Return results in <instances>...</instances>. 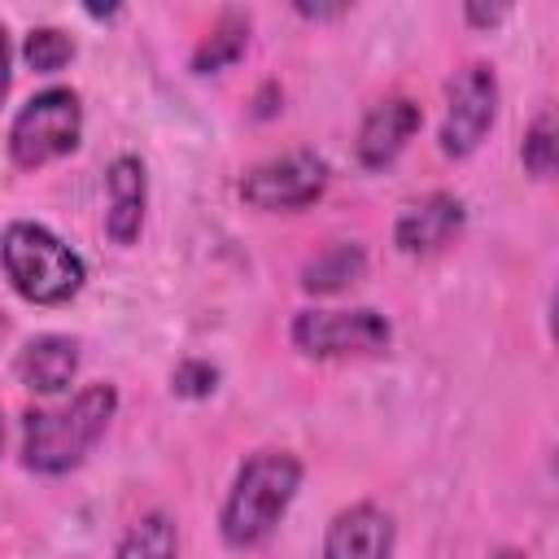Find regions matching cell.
<instances>
[{
    "label": "cell",
    "mask_w": 559,
    "mask_h": 559,
    "mask_svg": "<svg viewBox=\"0 0 559 559\" xmlns=\"http://www.w3.org/2000/svg\"><path fill=\"white\" fill-rule=\"evenodd\" d=\"M463 223H467V210L454 192H428L397 214L393 245L406 258H428V253H441L463 231Z\"/></svg>",
    "instance_id": "cell-9"
},
{
    "label": "cell",
    "mask_w": 559,
    "mask_h": 559,
    "mask_svg": "<svg viewBox=\"0 0 559 559\" xmlns=\"http://www.w3.org/2000/svg\"><path fill=\"white\" fill-rule=\"evenodd\" d=\"M293 13H297V17H306V22H336V17H345V13H349V4H306V0H297V4H293Z\"/></svg>",
    "instance_id": "cell-21"
},
{
    "label": "cell",
    "mask_w": 559,
    "mask_h": 559,
    "mask_svg": "<svg viewBox=\"0 0 559 559\" xmlns=\"http://www.w3.org/2000/svg\"><path fill=\"white\" fill-rule=\"evenodd\" d=\"M74 39H70V31H61V26H35L31 35H26V44H22V61L35 70V74H57L61 66H70L74 61Z\"/></svg>",
    "instance_id": "cell-16"
},
{
    "label": "cell",
    "mask_w": 559,
    "mask_h": 559,
    "mask_svg": "<svg viewBox=\"0 0 559 559\" xmlns=\"http://www.w3.org/2000/svg\"><path fill=\"white\" fill-rule=\"evenodd\" d=\"M520 162L533 179H550L555 175V162H559V135H555V114L542 109L528 131H524V144H520Z\"/></svg>",
    "instance_id": "cell-17"
},
{
    "label": "cell",
    "mask_w": 559,
    "mask_h": 559,
    "mask_svg": "<svg viewBox=\"0 0 559 559\" xmlns=\"http://www.w3.org/2000/svg\"><path fill=\"white\" fill-rule=\"evenodd\" d=\"M218 389V367L205 362V358H183L175 371H170V393L175 397H188V402H201Z\"/></svg>",
    "instance_id": "cell-18"
},
{
    "label": "cell",
    "mask_w": 559,
    "mask_h": 559,
    "mask_svg": "<svg viewBox=\"0 0 559 559\" xmlns=\"http://www.w3.org/2000/svg\"><path fill=\"white\" fill-rule=\"evenodd\" d=\"M284 109V87L280 83H262L253 96V118H275Z\"/></svg>",
    "instance_id": "cell-20"
},
{
    "label": "cell",
    "mask_w": 559,
    "mask_h": 559,
    "mask_svg": "<svg viewBox=\"0 0 559 559\" xmlns=\"http://www.w3.org/2000/svg\"><path fill=\"white\" fill-rule=\"evenodd\" d=\"M498 122V74L485 61H467L445 83V118L437 131V144L445 157L463 162L480 148V140Z\"/></svg>",
    "instance_id": "cell-7"
},
{
    "label": "cell",
    "mask_w": 559,
    "mask_h": 559,
    "mask_svg": "<svg viewBox=\"0 0 559 559\" xmlns=\"http://www.w3.org/2000/svg\"><path fill=\"white\" fill-rule=\"evenodd\" d=\"M105 192H109V210H105V236L114 245H135L140 227H144V205H148V175L144 162L135 153H118L105 170Z\"/></svg>",
    "instance_id": "cell-11"
},
{
    "label": "cell",
    "mask_w": 559,
    "mask_h": 559,
    "mask_svg": "<svg viewBox=\"0 0 559 559\" xmlns=\"http://www.w3.org/2000/svg\"><path fill=\"white\" fill-rule=\"evenodd\" d=\"M328 162L314 148H293L280 157H266L240 175V201L258 214H297L310 210L328 192Z\"/></svg>",
    "instance_id": "cell-5"
},
{
    "label": "cell",
    "mask_w": 559,
    "mask_h": 559,
    "mask_svg": "<svg viewBox=\"0 0 559 559\" xmlns=\"http://www.w3.org/2000/svg\"><path fill=\"white\" fill-rule=\"evenodd\" d=\"M4 332H9V319H4V314H0V341H4Z\"/></svg>",
    "instance_id": "cell-24"
},
{
    "label": "cell",
    "mask_w": 559,
    "mask_h": 559,
    "mask_svg": "<svg viewBox=\"0 0 559 559\" xmlns=\"http://www.w3.org/2000/svg\"><path fill=\"white\" fill-rule=\"evenodd\" d=\"M114 559H179V524L170 511H144L127 524Z\"/></svg>",
    "instance_id": "cell-15"
},
{
    "label": "cell",
    "mask_w": 559,
    "mask_h": 559,
    "mask_svg": "<svg viewBox=\"0 0 559 559\" xmlns=\"http://www.w3.org/2000/svg\"><path fill=\"white\" fill-rule=\"evenodd\" d=\"M362 280H367V249L358 240H341V245L323 249L319 258H310L301 266V288L314 293V297L345 293V288H354Z\"/></svg>",
    "instance_id": "cell-13"
},
{
    "label": "cell",
    "mask_w": 559,
    "mask_h": 559,
    "mask_svg": "<svg viewBox=\"0 0 559 559\" xmlns=\"http://www.w3.org/2000/svg\"><path fill=\"white\" fill-rule=\"evenodd\" d=\"M288 341L306 358H362V354H384L393 341V323L371 310H297L288 323Z\"/></svg>",
    "instance_id": "cell-6"
},
{
    "label": "cell",
    "mask_w": 559,
    "mask_h": 559,
    "mask_svg": "<svg viewBox=\"0 0 559 559\" xmlns=\"http://www.w3.org/2000/svg\"><path fill=\"white\" fill-rule=\"evenodd\" d=\"M0 271L9 288L31 306H66L87 284L83 258L44 223H9L0 231Z\"/></svg>",
    "instance_id": "cell-3"
},
{
    "label": "cell",
    "mask_w": 559,
    "mask_h": 559,
    "mask_svg": "<svg viewBox=\"0 0 559 559\" xmlns=\"http://www.w3.org/2000/svg\"><path fill=\"white\" fill-rule=\"evenodd\" d=\"M114 415H118V389L105 380L83 384L66 406L26 411L22 415V463L39 476L74 472L100 445Z\"/></svg>",
    "instance_id": "cell-1"
},
{
    "label": "cell",
    "mask_w": 559,
    "mask_h": 559,
    "mask_svg": "<svg viewBox=\"0 0 559 559\" xmlns=\"http://www.w3.org/2000/svg\"><path fill=\"white\" fill-rule=\"evenodd\" d=\"M489 559H528V555H524V550H515V546H498Z\"/></svg>",
    "instance_id": "cell-23"
},
{
    "label": "cell",
    "mask_w": 559,
    "mask_h": 559,
    "mask_svg": "<svg viewBox=\"0 0 559 559\" xmlns=\"http://www.w3.org/2000/svg\"><path fill=\"white\" fill-rule=\"evenodd\" d=\"M301 459L293 450H253L236 476L231 489L223 498L218 511V537L231 550H258L284 520V511L293 507L297 489H301Z\"/></svg>",
    "instance_id": "cell-2"
},
{
    "label": "cell",
    "mask_w": 559,
    "mask_h": 559,
    "mask_svg": "<svg viewBox=\"0 0 559 559\" xmlns=\"http://www.w3.org/2000/svg\"><path fill=\"white\" fill-rule=\"evenodd\" d=\"M9 61H13V52H9V31H4V22H0V105H4V96H9V83H13V70H9Z\"/></svg>",
    "instance_id": "cell-22"
},
{
    "label": "cell",
    "mask_w": 559,
    "mask_h": 559,
    "mask_svg": "<svg viewBox=\"0 0 559 559\" xmlns=\"http://www.w3.org/2000/svg\"><path fill=\"white\" fill-rule=\"evenodd\" d=\"M397 524L376 502H354L332 515L319 559H393Z\"/></svg>",
    "instance_id": "cell-8"
},
{
    "label": "cell",
    "mask_w": 559,
    "mask_h": 559,
    "mask_svg": "<svg viewBox=\"0 0 559 559\" xmlns=\"http://www.w3.org/2000/svg\"><path fill=\"white\" fill-rule=\"evenodd\" d=\"M13 371L31 393L61 397L79 376V341L61 336V332H44V336H35V341H26L17 349Z\"/></svg>",
    "instance_id": "cell-12"
},
{
    "label": "cell",
    "mask_w": 559,
    "mask_h": 559,
    "mask_svg": "<svg viewBox=\"0 0 559 559\" xmlns=\"http://www.w3.org/2000/svg\"><path fill=\"white\" fill-rule=\"evenodd\" d=\"M83 140V100L74 87L35 92L9 122V157L17 170H39L57 157H70Z\"/></svg>",
    "instance_id": "cell-4"
},
{
    "label": "cell",
    "mask_w": 559,
    "mask_h": 559,
    "mask_svg": "<svg viewBox=\"0 0 559 559\" xmlns=\"http://www.w3.org/2000/svg\"><path fill=\"white\" fill-rule=\"evenodd\" d=\"M419 122H424V109L411 96H389V100L371 105L367 118H362V127H358V140H354L358 166L384 170L389 162H397V153L419 131Z\"/></svg>",
    "instance_id": "cell-10"
},
{
    "label": "cell",
    "mask_w": 559,
    "mask_h": 559,
    "mask_svg": "<svg viewBox=\"0 0 559 559\" xmlns=\"http://www.w3.org/2000/svg\"><path fill=\"white\" fill-rule=\"evenodd\" d=\"M0 450H4V411H0Z\"/></svg>",
    "instance_id": "cell-25"
},
{
    "label": "cell",
    "mask_w": 559,
    "mask_h": 559,
    "mask_svg": "<svg viewBox=\"0 0 559 559\" xmlns=\"http://www.w3.org/2000/svg\"><path fill=\"white\" fill-rule=\"evenodd\" d=\"M507 13H511V4H480V0H467V4H463V22H467V26H476V31L498 26Z\"/></svg>",
    "instance_id": "cell-19"
},
{
    "label": "cell",
    "mask_w": 559,
    "mask_h": 559,
    "mask_svg": "<svg viewBox=\"0 0 559 559\" xmlns=\"http://www.w3.org/2000/svg\"><path fill=\"white\" fill-rule=\"evenodd\" d=\"M245 48H249V13L223 9L218 22L197 39L188 66H192V74H218V70L236 66L245 57Z\"/></svg>",
    "instance_id": "cell-14"
}]
</instances>
